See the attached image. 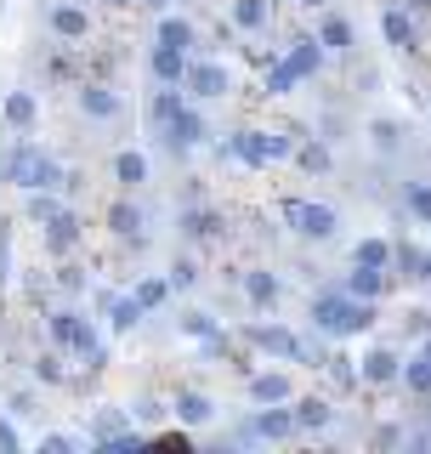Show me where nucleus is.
Here are the masks:
<instances>
[{"label": "nucleus", "instance_id": "obj_1", "mask_svg": "<svg viewBox=\"0 0 431 454\" xmlns=\"http://www.w3.org/2000/svg\"><path fill=\"white\" fill-rule=\"evenodd\" d=\"M312 324H318L324 335H357V330L375 324V307L347 295V290H324L318 301H312Z\"/></svg>", "mask_w": 431, "mask_h": 454}, {"label": "nucleus", "instance_id": "obj_2", "mask_svg": "<svg viewBox=\"0 0 431 454\" xmlns=\"http://www.w3.org/2000/svg\"><path fill=\"white\" fill-rule=\"evenodd\" d=\"M6 176L18 182L23 193H51V188H63V165H57L46 148H35V142H23V148L6 160Z\"/></svg>", "mask_w": 431, "mask_h": 454}, {"label": "nucleus", "instance_id": "obj_3", "mask_svg": "<svg viewBox=\"0 0 431 454\" xmlns=\"http://www.w3.org/2000/svg\"><path fill=\"white\" fill-rule=\"evenodd\" d=\"M51 340L68 352H80V358H91V369L103 364V340H97V330L80 318V312H51Z\"/></svg>", "mask_w": 431, "mask_h": 454}, {"label": "nucleus", "instance_id": "obj_4", "mask_svg": "<svg viewBox=\"0 0 431 454\" xmlns=\"http://www.w3.org/2000/svg\"><path fill=\"white\" fill-rule=\"evenodd\" d=\"M284 222L295 227V233H307V239H329L341 227V216L329 205H312V199H290V205H284Z\"/></svg>", "mask_w": 431, "mask_h": 454}, {"label": "nucleus", "instance_id": "obj_5", "mask_svg": "<svg viewBox=\"0 0 431 454\" xmlns=\"http://www.w3.org/2000/svg\"><path fill=\"white\" fill-rule=\"evenodd\" d=\"M233 153L244 165H272V160H284L290 153V137H267V131H239L233 137Z\"/></svg>", "mask_w": 431, "mask_h": 454}, {"label": "nucleus", "instance_id": "obj_6", "mask_svg": "<svg viewBox=\"0 0 431 454\" xmlns=\"http://www.w3.org/2000/svg\"><path fill=\"white\" fill-rule=\"evenodd\" d=\"M182 80H188L193 97H227V68L222 63H193Z\"/></svg>", "mask_w": 431, "mask_h": 454}, {"label": "nucleus", "instance_id": "obj_7", "mask_svg": "<svg viewBox=\"0 0 431 454\" xmlns=\"http://www.w3.org/2000/svg\"><path fill=\"white\" fill-rule=\"evenodd\" d=\"M295 432V409H262V415H255L250 426H244V437H290Z\"/></svg>", "mask_w": 431, "mask_h": 454}, {"label": "nucleus", "instance_id": "obj_8", "mask_svg": "<svg viewBox=\"0 0 431 454\" xmlns=\"http://www.w3.org/2000/svg\"><path fill=\"white\" fill-rule=\"evenodd\" d=\"M165 131H170V148H193V142H205V120L193 108H176L165 120Z\"/></svg>", "mask_w": 431, "mask_h": 454}, {"label": "nucleus", "instance_id": "obj_9", "mask_svg": "<svg viewBox=\"0 0 431 454\" xmlns=\"http://www.w3.org/2000/svg\"><path fill=\"white\" fill-rule=\"evenodd\" d=\"M318 57H324V46H318V40H295V46H290V57H284V74H290V80H307L312 68H318Z\"/></svg>", "mask_w": 431, "mask_h": 454}, {"label": "nucleus", "instance_id": "obj_10", "mask_svg": "<svg viewBox=\"0 0 431 454\" xmlns=\"http://www.w3.org/2000/svg\"><path fill=\"white\" fill-rule=\"evenodd\" d=\"M250 347L278 352V358H295V335H290V330H278V324H255V330H250Z\"/></svg>", "mask_w": 431, "mask_h": 454}, {"label": "nucleus", "instance_id": "obj_11", "mask_svg": "<svg viewBox=\"0 0 431 454\" xmlns=\"http://www.w3.org/2000/svg\"><path fill=\"white\" fill-rule=\"evenodd\" d=\"M380 35L392 40V46H404V51H414V18H409V12L386 6V12H380Z\"/></svg>", "mask_w": 431, "mask_h": 454}, {"label": "nucleus", "instance_id": "obj_12", "mask_svg": "<svg viewBox=\"0 0 431 454\" xmlns=\"http://www.w3.org/2000/svg\"><path fill=\"white\" fill-rule=\"evenodd\" d=\"M380 290H386V267H352L347 295H357V301H375Z\"/></svg>", "mask_w": 431, "mask_h": 454}, {"label": "nucleus", "instance_id": "obj_13", "mask_svg": "<svg viewBox=\"0 0 431 454\" xmlns=\"http://www.w3.org/2000/svg\"><path fill=\"white\" fill-rule=\"evenodd\" d=\"M188 74V51H176V46H153V80H182Z\"/></svg>", "mask_w": 431, "mask_h": 454}, {"label": "nucleus", "instance_id": "obj_14", "mask_svg": "<svg viewBox=\"0 0 431 454\" xmlns=\"http://www.w3.org/2000/svg\"><path fill=\"white\" fill-rule=\"evenodd\" d=\"M80 108L91 114V120H114V114H120V97L103 91V85H85V91H80Z\"/></svg>", "mask_w": 431, "mask_h": 454}, {"label": "nucleus", "instance_id": "obj_15", "mask_svg": "<svg viewBox=\"0 0 431 454\" xmlns=\"http://www.w3.org/2000/svg\"><path fill=\"white\" fill-rule=\"evenodd\" d=\"M114 176H120L125 188H142V182H148V160H142L137 148H125L120 160H114Z\"/></svg>", "mask_w": 431, "mask_h": 454}, {"label": "nucleus", "instance_id": "obj_16", "mask_svg": "<svg viewBox=\"0 0 431 454\" xmlns=\"http://www.w3.org/2000/svg\"><path fill=\"white\" fill-rule=\"evenodd\" d=\"M51 28H57L63 40H80L85 28H91V18H85L80 6H57V12H51Z\"/></svg>", "mask_w": 431, "mask_h": 454}, {"label": "nucleus", "instance_id": "obj_17", "mask_svg": "<svg viewBox=\"0 0 431 454\" xmlns=\"http://www.w3.org/2000/svg\"><path fill=\"white\" fill-rule=\"evenodd\" d=\"M250 397H255V403H284V397H290V380H284V375H255Z\"/></svg>", "mask_w": 431, "mask_h": 454}, {"label": "nucleus", "instance_id": "obj_18", "mask_svg": "<svg viewBox=\"0 0 431 454\" xmlns=\"http://www.w3.org/2000/svg\"><path fill=\"white\" fill-rule=\"evenodd\" d=\"M176 415L188 420V426H205V420L216 415V403H210V397H199V392H182V397H176Z\"/></svg>", "mask_w": 431, "mask_h": 454}, {"label": "nucleus", "instance_id": "obj_19", "mask_svg": "<svg viewBox=\"0 0 431 454\" xmlns=\"http://www.w3.org/2000/svg\"><path fill=\"white\" fill-rule=\"evenodd\" d=\"M318 46H329V51H347V46H352V23H347V18H324V28H318Z\"/></svg>", "mask_w": 431, "mask_h": 454}, {"label": "nucleus", "instance_id": "obj_20", "mask_svg": "<svg viewBox=\"0 0 431 454\" xmlns=\"http://www.w3.org/2000/svg\"><path fill=\"white\" fill-rule=\"evenodd\" d=\"M352 262L357 267H392V245H386V239H364V245L352 250Z\"/></svg>", "mask_w": 431, "mask_h": 454}, {"label": "nucleus", "instance_id": "obj_21", "mask_svg": "<svg viewBox=\"0 0 431 454\" xmlns=\"http://www.w3.org/2000/svg\"><path fill=\"white\" fill-rule=\"evenodd\" d=\"M160 46L188 51V46H193V23H188V18H165V23H160Z\"/></svg>", "mask_w": 431, "mask_h": 454}, {"label": "nucleus", "instance_id": "obj_22", "mask_svg": "<svg viewBox=\"0 0 431 454\" xmlns=\"http://www.w3.org/2000/svg\"><path fill=\"white\" fill-rule=\"evenodd\" d=\"M108 318H114V330H131V324L142 318L137 295H108Z\"/></svg>", "mask_w": 431, "mask_h": 454}, {"label": "nucleus", "instance_id": "obj_23", "mask_svg": "<svg viewBox=\"0 0 431 454\" xmlns=\"http://www.w3.org/2000/svg\"><path fill=\"white\" fill-rule=\"evenodd\" d=\"M244 290H250L255 307H272V301H278V278H272V273H250V278H244Z\"/></svg>", "mask_w": 431, "mask_h": 454}, {"label": "nucleus", "instance_id": "obj_24", "mask_svg": "<svg viewBox=\"0 0 431 454\" xmlns=\"http://www.w3.org/2000/svg\"><path fill=\"white\" fill-rule=\"evenodd\" d=\"M6 120L18 125V131H28V125H35V97H28V91H12L6 97Z\"/></svg>", "mask_w": 431, "mask_h": 454}, {"label": "nucleus", "instance_id": "obj_25", "mask_svg": "<svg viewBox=\"0 0 431 454\" xmlns=\"http://www.w3.org/2000/svg\"><path fill=\"white\" fill-rule=\"evenodd\" d=\"M364 380H397V358H392V352H369V358H364Z\"/></svg>", "mask_w": 431, "mask_h": 454}, {"label": "nucleus", "instance_id": "obj_26", "mask_svg": "<svg viewBox=\"0 0 431 454\" xmlns=\"http://www.w3.org/2000/svg\"><path fill=\"white\" fill-rule=\"evenodd\" d=\"M108 227L131 239V233H142V210H137V205H114V210H108Z\"/></svg>", "mask_w": 431, "mask_h": 454}, {"label": "nucleus", "instance_id": "obj_27", "mask_svg": "<svg viewBox=\"0 0 431 454\" xmlns=\"http://www.w3.org/2000/svg\"><path fill=\"white\" fill-rule=\"evenodd\" d=\"M295 426H307V432H318V426H329V403H318V397L295 403Z\"/></svg>", "mask_w": 431, "mask_h": 454}, {"label": "nucleus", "instance_id": "obj_28", "mask_svg": "<svg viewBox=\"0 0 431 454\" xmlns=\"http://www.w3.org/2000/svg\"><path fill=\"white\" fill-rule=\"evenodd\" d=\"M233 23L239 28H262L267 23V0H239V6H233Z\"/></svg>", "mask_w": 431, "mask_h": 454}, {"label": "nucleus", "instance_id": "obj_29", "mask_svg": "<svg viewBox=\"0 0 431 454\" xmlns=\"http://www.w3.org/2000/svg\"><path fill=\"white\" fill-rule=\"evenodd\" d=\"M170 295V284L165 278H148V284H137V307H160Z\"/></svg>", "mask_w": 431, "mask_h": 454}, {"label": "nucleus", "instance_id": "obj_30", "mask_svg": "<svg viewBox=\"0 0 431 454\" xmlns=\"http://www.w3.org/2000/svg\"><path fill=\"white\" fill-rule=\"evenodd\" d=\"M176 108H182V97H176V91H153V108H148V114H153V125H165Z\"/></svg>", "mask_w": 431, "mask_h": 454}, {"label": "nucleus", "instance_id": "obj_31", "mask_svg": "<svg viewBox=\"0 0 431 454\" xmlns=\"http://www.w3.org/2000/svg\"><path fill=\"white\" fill-rule=\"evenodd\" d=\"M404 375H409V387H414V392H431V358H426V352L404 369Z\"/></svg>", "mask_w": 431, "mask_h": 454}, {"label": "nucleus", "instance_id": "obj_32", "mask_svg": "<svg viewBox=\"0 0 431 454\" xmlns=\"http://www.w3.org/2000/svg\"><path fill=\"white\" fill-rule=\"evenodd\" d=\"M57 210H63V205H57L51 193H35V199H28V216H35V222H51Z\"/></svg>", "mask_w": 431, "mask_h": 454}, {"label": "nucleus", "instance_id": "obj_33", "mask_svg": "<svg viewBox=\"0 0 431 454\" xmlns=\"http://www.w3.org/2000/svg\"><path fill=\"white\" fill-rule=\"evenodd\" d=\"M409 205H414V216H420V222H431V188H414Z\"/></svg>", "mask_w": 431, "mask_h": 454}, {"label": "nucleus", "instance_id": "obj_34", "mask_svg": "<svg viewBox=\"0 0 431 454\" xmlns=\"http://www.w3.org/2000/svg\"><path fill=\"white\" fill-rule=\"evenodd\" d=\"M301 165H307V170H324L329 153H324V148H301Z\"/></svg>", "mask_w": 431, "mask_h": 454}, {"label": "nucleus", "instance_id": "obj_35", "mask_svg": "<svg viewBox=\"0 0 431 454\" xmlns=\"http://www.w3.org/2000/svg\"><path fill=\"white\" fill-rule=\"evenodd\" d=\"M188 335H216V324L205 318V312H188Z\"/></svg>", "mask_w": 431, "mask_h": 454}, {"label": "nucleus", "instance_id": "obj_36", "mask_svg": "<svg viewBox=\"0 0 431 454\" xmlns=\"http://www.w3.org/2000/svg\"><path fill=\"white\" fill-rule=\"evenodd\" d=\"M188 233H216V216H188Z\"/></svg>", "mask_w": 431, "mask_h": 454}, {"label": "nucleus", "instance_id": "obj_37", "mask_svg": "<svg viewBox=\"0 0 431 454\" xmlns=\"http://www.w3.org/2000/svg\"><path fill=\"white\" fill-rule=\"evenodd\" d=\"M0 449H18V432H12L6 420H0Z\"/></svg>", "mask_w": 431, "mask_h": 454}, {"label": "nucleus", "instance_id": "obj_38", "mask_svg": "<svg viewBox=\"0 0 431 454\" xmlns=\"http://www.w3.org/2000/svg\"><path fill=\"white\" fill-rule=\"evenodd\" d=\"M0 284H6V222H0Z\"/></svg>", "mask_w": 431, "mask_h": 454}, {"label": "nucleus", "instance_id": "obj_39", "mask_svg": "<svg viewBox=\"0 0 431 454\" xmlns=\"http://www.w3.org/2000/svg\"><path fill=\"white\" fill-rule=\"evenodd\" d=\"M420 278H431V255H420Z\"/></svg>", "mask_w": 431, "mask_h": 454}, {"label": "nucleus", "instance_id": "obj_40", "mask_svg": "<svg viewBox=\"0 0 431 454\" xmlns=\"http://www.w3.org/2000/svg\"><path fill=\"white\" fill-rule=\"evenodd\" d=\"M137 6H153V12H160V6H165V0H137Z\"/></svg>", "mask_w": 431, "mask_h": 454}, {"label": "nucleus", "instance_id": "obj_41", "mask_svg": "<svg viewBox=\"0 0 431 454\" xmlns=\"http://www.w3.org/2000/svg\"><path fill=\"white\" fill-rule=\"evenodd\" d=\"M103 6H131V0H103Z\"/></svg>", "mask_w": 431, "mask_h": 454}, {"label": "nucleus", "instance_id": "obj_42", "mask_svg": "<svg viewBox=\"0 0 431 454\" xmlns=\"http://www.w3.org/2000/svg\"><path fill=\"white\" fill-rule=\"evenodd\" d=\"M301 6H324V0H301Z\"/></svg>", "mask_w": 431, "mask_h": 454}, {"label": "nucleus", "instance_id": "obj_43", "mask_svg": "<svg viewBox=\"0 0 431 454\" xmlns=\"http://www.w3.org/2000/svg\"><path fill=\"white\" fill-rule=\"evenodd\" d=\"M420 352H426V358H431V340H426V347H420Z\"/></svg>", "mask_w": 431, "mask_h": 454}]
</instances>
